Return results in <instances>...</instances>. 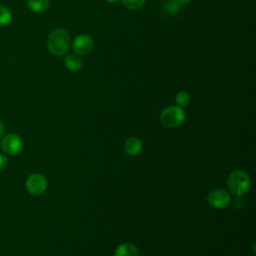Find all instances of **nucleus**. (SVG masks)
Instances as JSON below:
<instances>
[{
    "label": "nucleus",
    "instance_id": "1",
    "mask_svg": "<svg viewBox=\"0 0 256 256\" xmlns=\"http://www.w3.org/2000/svg\"><path fill=\"white\" fill-rule=\"evenodd\" d=\"M46 45L50 53L56 56H62L70 48V36L65 29L57 28L48 35Z\"/></svg>",
    "mask_w": 256,
    "mask_h": 256
},
{
    "label": "nucleus",
    "instance_id": "2",
    "mask_svg": "<svg viewBox=\"0 0 256 256\" xmlns=\"http://www.w3.org/2000/svg\"><path fill=\"white\" fill-rule=\"evenodd\" d=\"M250 177L243 170H234L227 178V188L229 192L236 197H240L247 193L250 189Z\"/></svg>",
    "mask_w": 256,
    "mask_h": 256
},
{
    "label": "nucleus",
    "instance_id": "3",
    "mask_svg": "<svg viewBox=\"0 0 256 256\" xmlns=\"http://www.w3.org/2000/svg\"><path fill=\"white\" fill-rule=\"evenodd\" d=\"M185 111L180 106H169L162 110L160 122L167 128H176L185 121Z\"/></svg>",
    "mask_w": 256,
    "mask_h": 256
},
{
    "label": "nucleus",
    "instance_id": "4",
    "mask_svg": "<svg viewBox=\"0 0 256 256\" xmlns=\"http://www.w3.org/2000/svg\"><path fill=\"white\" fill-rule=\"evenodd\" d=\"M23 147L22 138L15 133H8L1 138V148L7 155L15 156L23 150Z\"/></svg>",
    "mask_w": 256,
    "mask_h": 256
},
{
    "label": "nucleus",
    "instance_id": "5",
    "mask_svg": "<svg viewBox=\"0 0 256 256\" xmlns=\"http://www.w3.org/2000/svg\"><path fill=\"white\" fill-rule=\"evenodd\" d=\"M25 186L30 194L34 196H39L46 191L47 180L45 176L40 173H32L27 177Z\"/></svg>",
    "mask_w": 256,
    "mask_h": 256
},
{
    "label": "nucleus",
    "instance_id": "6",
    "mask_svg": "<svg viewBox=\"0 0 256 256\" xmlns=\"http://www.w3.org/2000/svg\"><path fill=\"white\" fill-rule=\"evenodd\" d=\"M207 202L210 206L214 208L222 209L230 204L231 196L230 193H228L224 189H215L208 194Z\"/></svg>",
    "mask_w": 256,
    "mask_h": 256
},
{
    "label": "nucleus",
    "instance_id": "7",
    "mask_svg": "<svg viewBox=\"0 0 256 256\" xmlns=\"http://www.w3.org/2000/svg\"><path fill=\"white\" fill-rule=\"evenodd\" d=\"M94 42L90 35L87 34H80L75 37L72 42V49L76 53V55L84 56L91 52L93 49Z\"/></svg>",
    "mask_w": 256,
    "mask_h": 256
},
{
    "label": "nucleus",
    "instance_id": "8",
    "mask_svg": "<svg viewBox=\"0 0 256 256\" xmlns=\"http://www.w3.org/2000/svg\"><path fill=\"white\" fill-rule=\"evenodd\" d=\"M125 152L130 156H137L142 151V142L136 137H130L124 144Z\"/></svg>",
    "mask_w": 256,
    "mask_h": 256
},
{
    "label": "nucleus",
    "instance_id": "9",
    "mask_svg": "<svg viewBox=\"0 0 256 256\" xmlns=\"http://www.w3.org/2000/svg\"><path fill=\"white\" fill-rule=\"evenodd\" d=\"M139 249L131 243H123L119 245L114 253V256H139Z\"/></svg>",
    "mask_w": 256,
    "mask_h": 256
},
{
    "label": "nucleus",
    "instance_id": "10",
    "mask_svg": "<svg viewBox=\"0 0 256 256\" xmlns=\"http://www.w3.org/2000/svg\"><path fill=\"white\" fill-rule=\"evenodd\" d=\"M64 64L66 68L72 72H76L82 68V60L76 54H70L65 57Z\"/></svg>",
    "mask_w": 256,
    "mask_h": 256
},
{
    "label": "nucleus",
    "instance_id": "11",
    "mask_svg": "<svg viewBox=\"0 0 256 256\" xmlns=\"http://www.w3.org/2000/svg\"><path fill=\"white\" fill-rule=\"evenodd\" d=\"M27 6L32 12L41 13L49 8L50 2L49 0H28Z\"/></svg>",
    "mask_w": 256,
    "mask_h": 256
},
{
    "label": "nucleus",
    "instance_id": "12",
    "mask_svg": "<svg viewBox=\"0 0 256 256\" xmlns=\"http://www.w3.org/2000/svg\"><path fill=\"white\" fill-rule=\"evenodd\" d=\"M163 8L166 13L170 15H175L180 11L181 4L177 0H166L163 4Z\"/></svg>",
    "mask_w": 256,
    "mask_h": 256
},
{
    "label": "nucleus",
    "instance_id": "13",
    "mask_svg": "<svg viewBox=\"0 0 256 256\" xmlns=\"http://www.w3.org/2000/svg\"><path fill=\"white\" fill-rule=\"evenodd\" d=\"M12 21V13L6 6L0 5V27L7 26Z\"/></svg>",
    "mask_w": 256,
    "mask_h": 256
},
{
    "label": "nucleus",
    "instance_id": "14",
    "mask_svg": "<svg viewBox=\"0 0 256 256\" xmlns=\"http://www.w3.org/2000/svg\"><path fill=\"white\" fill-rule=\"evenodd\" d=\"M124 7L128 10L140 9L146 2V0H121Z\"/></svg>",
    "mask_w": 256,
    "mask_h": 256
},
{
    "label": "nucleus",
    "instance_id": "15",
    "mask_svg": "<svg viewBox=\"0 0 256 256\" xmlns=\"http://www.w3.org/2000/svg\"><path fill=\"white\" fill-rule=\"evenodd\" d=\"M175 101L180 107L187 106L190 102V95L186 91H180L175 96Z\"/></svg>",
    "mask_w": 256,
    "mask_h": 256
},
{
    "label": "nucleus",
    "instance_id": "16",
    "mask_svg": "<svg viewBox=\"0 0 256 256\" xmlns=\"http://www.w3.org/2000/svg\"><path fill=\"white\" fill-rule=\"evenodd\" d=\"M8 163V159L4 154H0V171H2Z\"/></svg>",
    "mask_w": 256,
    "mask_h": 256
},
{
    "label": "nucleus",
    "instance_id": "17",
    "mask_svg": "<svg viewBox=\"0 0 256 256\" xmlns=\"http://www.w3.org/2000/svg\"><path fill=\"white\" fill-rule=\"evenodd\" d=\"M3 134H4V125L0 120V139L3 137Z\"/></svg>",
    "mask_w": 256,
    "mask_h": 256
},
{
    "label": "nucleus",
    "instance_id": "18",
    "mask_svg": "<svg viewBox=\"0 0 256 256\" xmlns=\"http://www.w3.org/2000/svg\"><path fill=\"white\" fill-rule=\"evenodd\" d=\"M181 5H186V4H188V3H190L191 2V0H177Z\"/></svg>",
    "mask_w": 256,
    "mask_h": 256
},
{
    "label": "nucleus",
    "instance_id": "19",
    "mask_svg": "<svg viewBox=\"0 0 256 256\" xmlns=\"http://www.w3.org/2000/svg\"><path fill=\"white\" fill-rule=\"evenodd\" d=\"M105 1L108 3H116L118 0H105Z\"/></svg>",
    "mask_w": 256,
    "mask_h": 256
}]
</instances>
